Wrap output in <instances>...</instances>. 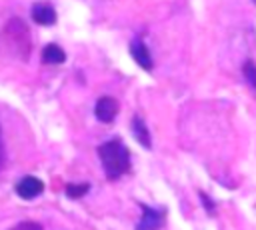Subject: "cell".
<instances>
[{"instance_id": "obj_1", "label": "cell", "mask_w": 256, "mask_h": 230, "mask_svg": "<svg viewBox=\"0 0 256 230\" xmlns=\"http://www.w3.org/2000/svg\"><path fill=\"white\" fill-rule=\"evenodd\" d=\"M98 156H100L104 174L110 182H114L120 176H124L126 172H130V150L126 148V144L118 136L100 144Z\"/></svg>"}, {"instance_id": "obj_2", "label": "cell", "mask_w": 256, "mask_h": 230, "mask_svg": "<svg viewBox=\"0 0 256 230\" xmlns=\"http://www.w3.org/2000/svg\"><path fill=\"white\" fill-rule=\"evenodd\" d=\"M2 38L6 42V46H10L20 58H28L30 56V48H32V42H30V32H28V26L20 20V18H12L4 24L2 28Z\"/></svg>"}, {"instance_id": "obj_3", "label": "cell", "mask_w": 256, "mask_h": 230, "mask_svg": "<svg viewBox=\"0 0 256 230\" xmlns=\"http://www.w3.org/2000/svg\"><path fill=\"white\" fill-rule=\"evenodd\" d=\"M140 220L136 224L134 230H160L164 226V216L166 212L164 210H158V208H152L144 202H140Z\"/></svg>"}, {"instance_id": "obj_4", "label": "cell", "mask_w": 256, "mask_h": 230, "mask_svg": "<svg viewBox=\"0 0 256 230\" xmlns=\"http://www.w3.org/2000/svg\"><path fill=\"white\" fill-rule=\"evenodd\" d=\"M118 110H120V104L112 96H100L96 100V104H94V116L102 124H110L118 116Z\"/></svg>"}, {"instance_id": "obj_5", "label": "cell", "mask_w": 256, "mask_h": 230, "mask_svg": "<svg viewBox=\"0 0 256 230\" xmlns=\"http://www.w3.org/2000/svg\"><path fill=\"white\" fill-rule=\"evenodd\" d=\"M14 190H16V194H18L22 200H34L36 196L42 194L44 182H42L40 178H36V176H24V178H20V180L16 182Z\"/></svg>"}, {"instance_id": "obj_6", "label": "cell", "mask_w": 256, "mask_h": 230, "mask_svg": "<svg viewBox=\"0 0 256 230\" xmlns=\"http://www.w3.org/2000/svg\"><path fill=\"white\" fill-rule=\"evenodd\" d=\"M130 54L132 58L136 60V64L140 68H144L146 72H150L154 68V60H152V54H150V48L146 46V42L142 38H134L132 44H130Z\"/></svg>"}, {"instance_id": "obj_7", "label": "cell", "mask_w": 256, "mask_h": 230, "mask_svg": "<svg viewBox=\"0 0 256 230\" xmlns=\"http://www.w3.org/2000/svg\"><path fill=\"white\" fill-rule=\"evenodd\" d=\"M32 20L40 26H52L56 24V10L46 2H36L32 6Z\"/></svg>"}, {"instance_id": "obj_8", "label": "cell", "mask_w": 256, "mask_h": 230, "mask_svg": "<svg viewBox=\"0 0 256 230\" xmlns=\"http://www.w3.org/2000/svg\"><path fill=\"white\" fill-rule=\"evenodd\" d=\"M130 128H132V134L138 140V144H142L146 150H150L152 148V136H150V130H148V126H146V122H144V118L140 114L132 116Z\"/></svg>"}, {"instance_id": "obj_9", "label": "cell", "mask_w": 256, "mask_h": 230, "mask_svg": "<svg viewBox=\"0 0 256 230\" xmlns=\"http://www.w3.org/2000/svg\"><path fill=\"white\" fill-rule=\"evenodd\" d=\"M42 62L44 64H64L66 62V52L58 44H46L42 48Z\"/></svg>"}, {"instance_id": "obj_10", "label": "cell", "mask_w": 256, "mask_h": 230, "mask_svg": "<svg viewBox=\"0 0 256 230\" xmlns=\"http://www.w3.org/2000/svg\"><path fill=\"white\" fill-rule=\"evenodd\" d=\"M64 192H66V196H68V198H72V200H78V198H82V196H86V194L90 192V182H78V184H66V188H64Z\"/></svg>"}, {"instance_id": "obj_11", "label": "cell", "mask_w": 256, "mask_h": 230, "mask_svg": "<svg viewBox=\"0 0 256 230\" xmlns=\"http://www.w3.org/2000/svg\"><path fill=\"white\" fill-rule=\"evenodd\" d=\"M198 196H200L202 206H204V210L208 212V216H216V204H214V200H212V198H210L206 192H200Z\"/></svg>"}, {"instance_id": "obj_12", "label": "cell", "mask_w": 256, "mask_h": 230, "mask_svg": "<svg viewBox=\"0 0 256 230\" xmlns=\"http://www.w3.org/2000/svg\"><path fill=\"white\" fill-rule=\"evenodd\" d=\"M10 230H44V228H42V224H38V222L24 220V222H18L16 226H12Z\"/></svg>"}, {"instance_id": "obj_13", "label": "cell", "mask_w": 256, "mask_h": 230, "mask_svg": "<svg viewBox=\"0 0 256 230\" xmlns=\"http://www.w3.org/2000/svg\"><path fill=\"white\" fill-rule=\"evenodd\" d=\"M244 74L250 80V84L256 88V66H254V62H246L244 64Z\"/></svg>"}, {"instance_id": "obj_14", "label": "cell", "mask_w": 256, "mask_h": 230, "mask_svg": "<svg viewBox=\"0 0 256 230\" xmlns=\"http://www.w3.org/2000/svg\"><path fill=\"white\" fill-rule=\"evenodd\" d=\"M4 166V144H2V130H0V168Z\"/></svg>"}, {"instance_id": "obj_15", "label": "cell", "mask_w": 256, "mask_h": 230, "mask_svg": "<svg viewBox=\"0 0 256 230\" xmlns=\"http://www.w3.org/2000/svg\"><path fill=\"white\" fill-rule=\"evenodd\" d=\"M252 2H254V4H256V0H252Z\"/></svg>"}]
</instances>
